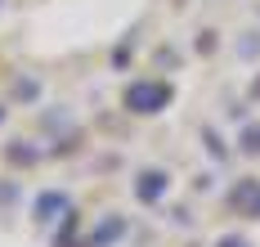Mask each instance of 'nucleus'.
Returning <instances> with one entry per match:
<instances>
[{
	"mask_svg": "<svg viewBox=\"0 0 260 247\" xmlns=\"http://www.w3.org/2000/svg\"><path fill=\"white\" fill-rule=\"evenodd\" d=\"M166 95H171L166 85H144V90H130L126 99H130V104H135V108H139V112H157L153 104H161Z\"/></svg>",
	"mask_w": 260,
	"mask_h": 247,
	"instance_id": "1",
	"label": "nucleus"
},
{
	"mask_svg": "<svg viewBox=\"0 0 260 247\" xmlns=\"http://www.w3.org/2000/svg\"><path fill=\"white\" fill-rule=\"evenodd\" d=\"M242 148H251V153H260V131H251V135H242Z\"/></svg>",
	"mask_w": 260,
	"mask_h": 247,
	"instance_id": "2",
	"label": "nucleus"
}]
</instances>
